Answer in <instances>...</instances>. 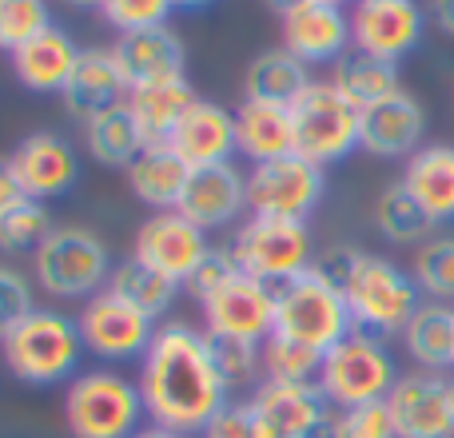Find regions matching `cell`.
Instances as JSON below:
<instances>
[{
  "mask_svg": "<svg viewBox=\"0 0 454 438\" xmlns=\"http://www.w3.org/2000/svg\"><path fill=\"white\" fill-rule=\"evenodd\" d=\"M140 395L152 426L176 434H204L231 403L223 375L215 371L207 335L192 323H160L148 355L140 359Z\"/></svg>",
  "mask_w": 454,
  "mask_h": 438,
  "instance_id": "obj_1",
  "label": "cell"
},
{
  "mask_svg": "<svg viewBox=\"0 0 454 438\" xmlns=\"http://www.w3.org/2000/svg\"><path fill=\"white\" fill-rule=\"evenodd\" d=\"M84 339H80L76 315L56 311V307H36L8 339L0 343V359L12 371V379L28 387H56L72 383L84 363Z\"/></svg>",
  "mask_w": 454,
  "mask_h": 438,
  "instance_id": "obj_2",
  "label": "cell"
},
{
  "mask_svg": "<svg viewBox=\"0 0 454 438\" xmlns=\"http://www.w3.org/2000/svg\"><path fill=\"white\" fill-rule=\"evenodd\" d=\"M112 267L116 259L108 243L76 223L52 227L48 239L32 251V283L60 303H88L92 295H100L112 279Z\"/></svg>",
  "mask_w": 454,
  "mask_h": 438,
  "instance_id": "obj_3",
  "label": "cell"
},
{
  "mask_svg": "<svg viewBox=\"0 0 454 438\" xmlns=\"http://www.w3.org/2000/svg\"><path fill=\"white\" fill-rule=\"evenodd\" d=\"M140 383L116 367L80 371L64 391V423L72 438H132L144 431Z\"/></svg>",
  "mask_w": 454,
  "mask_h": 438,
  "instance_id": "obj_4",
  "label": "cell"
},
{
  "mask_svg": "<svg viewBox=\"0 0 454 438\" xmlns=\"http://www.w3.org/2000/svg\"><path fill=\"white\" fill-rule=\"evenodd\" d=\"M343 295L351 307L355 331L375 339L403 335L411 315L423 307V291H419L415 275L383 255H371V251H359L351 275L343 279Z\"/></svg>",
  "mask_w": 454,
  "mask_h": 438,
  "instance_id": "obj_5",
  "label": "cell"
},
{
  "mask_svg": "<svg viewBox=\"0 0 454 438\" xmlns=\"http://www.w3.org/2000/svg\"><path fill=\"white\" fill-rule=\"evenodd\" d=\"M275 331L327 355L355 331L343 287L331 283L319 267H307L303 275L279 283L275 287Z\"/></svg>",
  "mask_w": 454,
  "mask_h": 438,
  "instance_id": "obj_6",
  "label": "cell"
},
{
  "mask_svg": "<svg viewBox=\"0 0 454 438\" xmlns=\"http://www.w3.org/2000/svg\"><path fill=\"white\" fill-rule=\"evenodd\" d=\"M399 379L403 375L395 367V355L387 351L383 339L351 331L343 343H335L323 355L315 387L335 411H347V407H363V403H383Z\"/></svg>",
  "mask_w": 454,
  "mask_h": 438,
  "instance_id": "obj_7",
  "label": "cell"
},
{
  "mask_svg": "<svg viewBox=\"0 0 454 438\" xmlns=\"http://www.w3.org/2000/svg\"><path fill=\"white\" fill-rule=\"evenodd\" d=\"M287 108H291V132H295V156L327 168L359 148L363 112L331 80H311Z\"/></svg>",
  "mask_w": 454,
  "mask_h": 438,
  "instance_id": "obj_8",
  "label": "cell"
},
{
  "mask_svg": "<svg viewBox=\"0 0 454 438\" xmlns=\"http://www.w3.org/2000/svg\"><path fill=\"white\" fill-rule=\"evenodd\" d=\"M231 255L243 275L263 279L271 287L303 275L315 267V243L311 227L303 219H271V215H247L231 235Z\"/></svg>",
  "mask_w": 454,
  "mask_h": 438,
  "instance_id": "obj_9",
  "label": "cell"
},
{
  "mask_svg": "<svg viewBox=\"0 0 454 438\" xmlns=\"http://www.w3.org/2000/svg\"><path fill=\"white\" fill-rule=\"evenodd\" d=\"M80 339H84L88 355L104 363V367H120V363H140L148 355L152 339H156V319L120 299L116 291L104 287L92 295L76 315Z\"/></svg>",
  "mask_w": 454,
  "mask_h": 438,
  "instance_id": "obj_10",
  "label": "cell"
},
{
  "mask_svg": "<svg viewBox=\"0 0 454 438\" xmlns=\"http://www.w3.org/2000/svg\"><path fill=\"white\" fill-rule=\"evenodd\" d=\"M327 192V168L303 156H279L267 164H251L247 172V212L271 219H303L319 207Z\"/></svg>",
  "mask_w": 454,
  "mask_h": 438,
  "instance_id": "obj_11",
  "label": "cell"
},
{
  "mask_svg": "<svg viewBox=\"0 0 454 438\" xmlns=\"http://www.w3.org/2000/svg\"><path fill=\"white\" fill-rule=\"evenodd\" d=\"M243 407L255 438H307L335 411L315 383H271V379L255 383Z\"/></svg>",
  "mask_w": 454,
  "mask_h": 438,
  "instance_id": "obj_12",
  "label": "cell"
},
{
  "mask_svg": "<svg viewBox=\"0 0 454 438\" xmlns=\"http://www.w3.org/2000/svg\"><path fill=\"white\" fill-rule=\"evenodd\" d=\"M427 32V12L419 0H355L351 4V48L379 60L399 64L415 52Z\"/></svg>",
  "mask_w": 454,
  "mask_h": 438,
  "instance_id": "obj_13",
  "label": "cell"
},
{
  "mask_svg": "<svg viewBox=\"0 0 454 438\" xmlns=\"http://www.w3.org/2000/svg\"><path fill=\"white\" fill-rule=\"evenodd\" d=\"M207 251H212L207 231L180 212H152L140 223L136 243H132V255L144 267H152V271L168 275L176 283H188L192 271L204 263Z\"/></svg>",
  "mask_w": 454,
  "mask_h": 438,
  "instance_id": "obj_14",
  "label": "cell"
},
{
  "mask_svg": "<svg viewBox=\"0 0 454 438\" xmlns=\"http://www.w3.org/2000/svg\"><path fill=\"white\" fill-rule=\"evenodd\" d=\"M200 307L207 335L243 339V343H263L275 335V287L263 279L239 275Z\"/></svg>",
  "mask_w": 454,
  "mask_h": 438,
  "instance_id": "obj_15",
  "label": "cell"
},
{
  "mask_svg": "<svg viewBox=\"0 0 454 438\" xmlns=\"http://www.w3.org/2000/svg\"><path fill=\"white\" fill-rule=\"evenodd\" d=\"M399 438H454V403L447 375L411 371L387 395Z\"/></svg>",
  "mask_w": 454,
  "mask_h": 438,
  "instance_id": "obj_16",
  "label": "cell"
},
{
  "mask_svg": "<svg viewBox=\"0 0 454 438\" xmlns=\"http://www.w3.org/2000/svg\"><path fill=\"white\" fill-rule=\"evenodd\" d=\"M8 164H12V172H16V180H20L24 196L40 199V204L68 196V192L76 188V180H80L76 148H72L64 136H56V132L24 136V140L16 144V152L8 156Z\"/></svg>",
  "mask_w": 454,
  "mask_h": 438,
  "instance_id": "obj_17",
  "label": "cell"
},
{
  "mask_svg": "<svg viewBox=\"0 0 454 438\" xmlns=\"http://www.w3.org/2000/svg\"><path fill=\"white\" fill-rule=\"evenodd\" d=\"M128 96H132V84H128L116 52H112V48H84L68 76V84H64V92H60V104L80 124H92L104 112L124 108Z\"/></svg>",
  "mask_w": 454,
  "mask_h": 438,
  "instance_id": "obj_18",
  "label": "cell"
},
{
  "mask_svg": "<svg viewBox=\"0 0 454 438\" xmlns=\"http://www.w3.org/2000/svg\"><path fill=\"white\" fill-rule=\"evenodd\" d=\"M279 40L307 68L311 64H335L339 56L351 52V12L307 0L303 8H295L279 20Z\"/></svg>",
  "mask_w": 454,
  "mask_h": 438,
  "instance_id": "obj_19",
  "label": "cell"
},
{
  "mask_svg": "<svg viewBox=\"0 0 454 438\" xmlns=\"http://www.w3.org/2000/svg\"><path fill=\"white\" fill-rule=\"evenodd\" d=\"M427 112L411 92H395L387 100L363 108L359 148L379 160H411L423 148Z\"/></svg>",
  "mask_w": 454,
  "mask_h": 438,
  "instance_id": "obj_20",
  "label": "cell"
},
{
  "mask_svg": "<svg viewBox=\"0 0 454 438\" xmlns=\"http://www.w3.org/2000/svg\"><path fill=\"white\" fill-rule=\"evenodd\" d=\"M176 212L188 215L204 231L235 223V219L247 212V172H239L235 164L192 168V180L184 188V199Z\"/></svg>",
  "mask_w": 454,
  "mask_h": 438,
  "instance_id": "obj_21",
  "label": "cell"
},
{
  "mask_svg": "<svg viewBox=\"0 0 454 438\" xmlns=\"http://www.w3.org/2000/svg\"><path fill=\"white\" fill-rule=\"evenodd\" d=\"M168 144L188 168L231 164L239 156V148H235V112H227L215 100H196L184 112V120L176 124Z\"/></svg>",
  "mask_w": 454,
  "mask_h": 438,
  "instance_id": "obj_22",
  "label": "cell"
},
{
  "mask_svg": "<svg viewBox=\"0 0 454 438\" xmlns=\"http://www.w3.org/2000/svg\"><path fill=\"white\" fill-rule=\"evenodd\" d=\"M120 68H124L128 84H156V80H176L184 76V64H188V52H184V40L176 36L168 24L160 28H140V32H124V36L112 44Z\"/></svg>",
  "mask_w": 454,
  "mask_h": 438,
  "instance_id": "obj_23",
  "label": "cell"
},
{
  "mask_svg": "<svg viewBox=\"0 0 454 438\" xmlns=\"http://www.w3.org/2000/svg\"><path fill=\"white\" fill-rule=\"evenodd\" d=\"M80 52H84V48L72 40V32L60 28V24H52V28H44L40 36H32L24 48H16L12 72L28 92H56L60 96L64 84H68V76H72V68H76Z\"/></svg>",
  "mask_w": 454,
  "mask_h": 438,
  "instance_id": "obj_24",
  "label": "cell"
},
{
  "mask_svg": "<svg viewBox=\"0 0 454 438\" xmlns=\"http://www.w3.org/2000/svg\"><path fill=\"white\" fill-rule=\"evenodd\" d=\"M235 148L251 164H267L295 152V132H291V108L275 100H255L243 96L235 108Z\"/></svg>",
  "mask_w": 454,
  "mask_h": 438,
  "instance_id": "obj_25",
  "label": "cell"
},
{
  "mask_svg": "<svg viewBox=\"0 0 454 438\" xmlns=\"http://www.w3.org/2000/svg\"><path fill=\"white\" fill-rule=\"evenodd\" d=\"M192 180V168L176 156L172 144H148L128 168V188L152 212H176L184 188Z\"/></svg>",
  "mask_w": 454,
  "mask_h": 438,
  "instance_id": "obj_26",
  "label": "cell"
},
{
  "mask_svg": "<svg viewBox=\"0 0 454 438\" xmlns=\"http://www.w3.org/2000/svg\"><path fill=\"white\" fill-rule=\"evenodd\" d=\"M196 100L200 96H196V88L188 84V76H176V80H156V84L132 88L128 112H132L144 144H168L176 132V124L184 120V112H188Z\"/></svg>",
  "mask_w": 454,
  "mask_h": 438,
  "instance_id": "obj_27",
  "label": "cell"
},
{
  "mask_svg": "<svg viewBox=\"0 0 454 438\" xmlns=\"http://www.w3.org/2000/svg\"><path fill=\"white\" fill-rule=\"evenodd\" d=\"M407 192L427 207L434 223L454 219V144H423L403 168Z\"/></svg>",
  "mask_w": 454,
  "mask_h": 438,
  "instance_id": "obj_28",
  "label": "cell"
},
{
  "mask_svg": "<svg viewBox=\"0 0 454 438\" xmlns=\"http://www.w3.org/2000/svg\"><path fill=\"white\" fill-rule=\"evenodd\" d=\"M403 347L419 363V371H454V307L450 303H431L427 299L415 315H411L407 331H403Z\"/></svg>",
  "mask_w": 454,
  "mask_h": 438,
  "instance_id": "obj_29",
  "label": "cell"
},
{
  "mask_svg": "<svg viewBox=\"0 0 454 438\" xmlns=\"http://www.w3.org/2000/svg\"><path fill=\"white\" fill-rule=\"evenodd\" d=\"M331 84L355 104V108H371V104L387 100V96L403 92L399 88V64L379 60L371 52H359L351 48L347 56H339L335 68H331Z\"/></svg>",
  "mask_w": 454,
  "mask_h": 438,
  "instance_id": "obj_30",
  "label": "cell"
},
{
  "mask_svg": "<svg viewBox=\"0 0 454 438\" xmlns=\"http://www.w3.org/2000/svg\"><path fill=\"white\" fill-rule=\"evenodd\" d=\"M311 84V72L299 56H291L287 48H267L243 72V96L255 100H275V104H291L303 88Z\"/></svg>",
  "mask_w": 454,
  "mask_h": 438,
  "instance_id": "obj_31",
  "label": "cell"
},
{
  "mask_svg": "<svg viewBox=\"0 0 454 438\" xmlns=\"http://www.w3.org/2000/svg\"><path fill=\"white\" fill-rule=\"evenodd\" d=\"M180 287L184 283H176V279H168V275L144 267L136 255L120 259V263L112 267V279H108V291H116L120 299H128L132 307H140L148 319H164L168 307L180 299Z\"/></svg>",
  "mask_w": 454,
  "mask_h": 438,
  "instance_id": "obj_32",
  "label": "cell"
},
{
  "mask_svg": "<svg viewBox=\"0 0 454 438\" xmlns=\"http://www.w3.org/2000/svg\"><path fill=\"white\" fill-rule=\"evenodd\" d=\"M84 144H88V156L100 168H124V172L132 168V160L148 148L132 120V112H128V104L96 116L92 124H84Z\"/></svg>",
  "mask_w": 454,
  "mask_h": 438,
  "instance_id": "obj_33",
  "label": "cell"
},
{
  "mask_svg": "<svg viewBox=\"0 0 454 438\" xmlns=\"http://www.w3.org/2000/svg\"><path fill=\"white\" fill-rule=\"evenodd\" d=\"M375 227H379V235L391 243H427L439 223L411 196L407 184L395 180V184H387L375 199Z\"/></svg>",
  "mask_w": 454,
  "mask_h": 438,
  "instance_id": "obj_34",
  "label": "cell"
},
{
  "mask_svg": "<svg viewBox=\"0 0 454 438\" xmlns=\"http://www.w3.org/2000/svg\"><path fill=\"white\" fill-rule=\"evenodd\" d=\"M259 367H263V379H271V383H315L323 355L275 331L271 339L259 343Z\"/></svg>",
  "mask_w": 454,
  "mask_h": 438,
  "instance_id": "obj_35",
  "label": "cell"
},
{
  "mask_svg": "<svg viewBox=\"0 0 454 438\" xmlns=\"http://www.w3.org/2000/svg\"><path fill=\"white\" fill-rule=\"evenodd\" d=\"M411 275L431 303L454 307V235H431L427 243H419Z\"/></svg>",
  "mask_w": 454,
  "mask_h": 438,
  "instance_id": "obj_36",
  "label": "cell"
},
{
  "mask_svg": "<svg viewBox=\"0 0 454 438\" xmlns=\"http://www.w3.org/2000/svg\"><path fill=\"white\" fill-rule=\"evenodd\" d=\"M52 215H48V204L40 199H20L16 207H8L0 215V251L4 255H32L40 243L52 231Z\"/></svg>",
  "mask_w": 454,
  "mask_h": 438,
  "instance_id": "obj_37",
  "label": "cell"
},
{
  "mask_svg": "<svg viewBox=\"0 0 454 438\" xmlns=\"http://www.w3.org/2000/svg\"><path fill=\"white\" fill-rule=\"evenodd\" d=\"M52 4L48 0H0V52L12 56L32 36L52 28Z\"/></svg>",
  "mask_w": 454,
  "mask_h": 438,
  "instance_id": "obj_38",
  "label": "cell"
},
{
  "mask_svg": "<svg viewBox=\"0 0 454 438\" xmlns=\"http://www.w3.org/2000/svg\"><path fill=\"white\" fill-rule=\"evenodd\" d=\"M207 347H212L215 371L223 375V383H227L231 395L243 391V387H251L259 375H263V367H259V343H243V339H227V335H207Z\"/></svg>",
  "mask_w": 454,
  "mask_h": 438,
  "instance_id": "obj_39",
  "label": "cell"
},
{
  "mask_svg": "<svg viewBox=\"0 0 454 438\" xmlns=\"http://www.w3.org/2000/svg\"><path fill=\"white\" fill-rule=\"evenodd\" d=\"M172 12H176V0H100V16L120 36L140 28H160V24H168Z\"/></svg>",
  "mask_w": 454,
  "mask_h": 438,
  "instance_id": "obj_40",
  "label": "cell"
},
{
  "mask_svg": "<svg viewBox=\"0 0 454 438\" xmlns=\"http://www.w3.org/2000/svg\"><path fill=\"white\" fill-rule=\"evenodd\" d=\"M36 311V295H32V279L16 271L12 263H0V343L8 331H16L28 315Z\"/></svg>",
  "mask_w": 454,
  "mask_h": 438,
  "instance_id": "obj_41",
  "label": "cell"
},
{
  "mask_svg": "<svg viewBox=\"0 0 454 438\" xmlns=\"http://www.w3.org/2000/svg\"><path fill=\"white\" fill-rule=\"evenodd\" d=\"M335 431H339V438H399L387 399L383 403H363V407L335 411Z\"/></svg>",
  "mask_w": 454,
  "mask_h": 438,
  "instance_id": "obj_42",
  "label": "cell"
},
{
  "mask_svg": "<svg viewBox=\"0 0 454 438\" xmlns=\"http://www.w3.org/2000/svg\"><path fill=\"white\" fill-rule=\"evenodd\" d=\"M239 275H243V271H239V263H235L231 247H212V251L204 255V263L192 271V279L184 283V287H188L192 299H200V303H204V299H212L215 291L227 287L231 279H239Z\"/></svg>",
  "mask_w": 454,
  "mask_h": 438,
  "instance_id": "obj_43",
  "label": "cell"
},
{
  "mask_svg": "<svg viewBox=\"0 0 454 438\" xmlns=\"http://www.w3.org/2000/svg\"><path fill=\"white\" fill-rule=\"evenodd\" d=\"M204 438H255L247 407H243V403H227L220 415H215V423L204 431Z\"/></svg>",
  "mask_w": 454,
  "mask_h": 438,
  "instance_id": "obj_44",
  "label": "cell"
},
{
  "mask_svg": "<svg viewBox=\"0 0 454 438\" xmlns=\"http://www.w3.org/2000/svg\"><path fill=\"white\" fill-rule=\"evenodd\" d=\"M20 199H28V196H24V188H20V180H16L12 164H8V160H0V215H4L8 207H16Z\"/></svg>",
  "mask_w": 454,
  "mask_h": 438,
  "instance_id": "obj_45",
  "label": "cell"
},
{
  "mask_svg": "<svg viewBox=\"0 0 454 438\" xmlns=\"http://www.w3.org/2000/svg\"><path fill=\"white\" fill-rule=\"evenodd\" d=\"M427 12H431V20L439 24L447 36H454V0H431V8H427Z\"/></svg>",
  "mask_w": 454,
  "mask_h": 438,
  "instance_id": "obj_46",
  "label": "cell"
},
{
  "mask_svg": "<svg viewBox=\"0 0 454 438\" xmlns=\"http://www.w3.org/2000/svg\"><path fill=\"white\" fill-rule=\"evenodd\" d=\"M263 4L271 8V12H275V16H279V20H283V16H287V12H295V8H303L307 0H263Z\"/></svg>",
  "mask_w": 454,
  "mask_h": 438,
  "instance_id": "obj_47",
  "label": "cell"
},
{
  "mask_svg": "<svg viewBox=\"0 0 454 438\" xmlns=\"http://www.w3.org/2000/svg\"><path fill=\"white\" fill-rule=\"evenodd\" d=\"M132 438H188V434H176V431H164V426H144L140 434H132Z\"/></svg>",
  "mask_w": 454,
  "mask_h": 438,
  "instance_id": "obj_48",
  "label": "cell"
},
{
  "mask_svg": "<svg viewBox=\"0 0 454 438\" xmlns=\"http://www.w3.org/2000/svg\"><path fill=\"white\" fill-rule=\"evenodd\" d=\"M215 4V0H176V8H207Z\"/></svg>",
  "mask_w": 454,
  "mask_h": 438,
  "instance_id": "obj_49",
  "label": "cell"
},
{
  "mask_svg": "<svg viewBox=\"0 0 454 438\" xmlns=\"http://www.w3.org/2000/svg\"><path fill=\"white\" fill-rule=\"evenodd\" d=\"M64 4H72V8H100V0H64Z\"/></svg>",
  "mask_w": 454,
  "mask_h": 438,
  "instance_id": "obj_50",
  "label": "cell"
},
{
  "mask_svg": "<svg viewBox=\"0 0 454 438\" xmlns=\"http://www.w3.org/2000/svg\"><path fill=\"white\" fill-rule=\"evenodd\" d=\"M319 4H335V8H343V4H355V0H319Z\"/></svg>",
  "mask_w": 454,
  "mask_h": 438,
  "instance_id": "obj_51",
  "label": "cell"
},
{
  "mask_svg": "<svg viewBox=\"0 0 454 438\" xmlns=\"http://www.w3.org/2000/svg\"><path fill=\"white\" fill-rule=\"evenodd\" d=\"M447 387H450V403H454V375H447Z\"/></svg>",
  "mask_w": 454,
  "mask_h": 438,
  "instance_id": "obj_52",
  "label": "cell"
}]
</instances>
